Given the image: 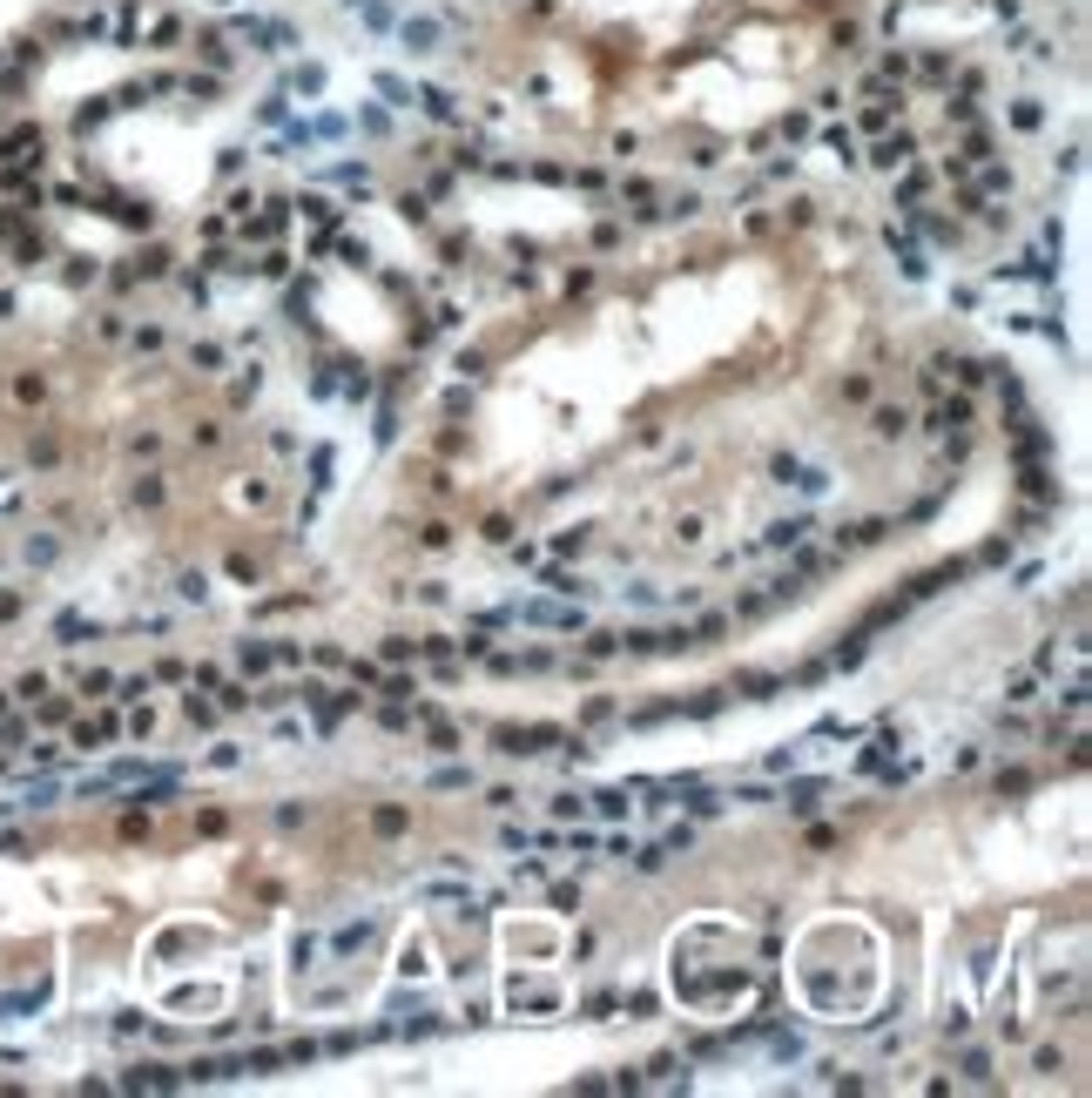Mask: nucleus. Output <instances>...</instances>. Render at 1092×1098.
<instances>
[{"instance_id": "obj_1", "label": "nucleus", "mask_w": 1092, "mask_h": 1098, "mask_svg": "<svg viewBox=\"0 0 1092 1098\" xmlns=\"http://www.w3.org/2000/svg\"><path fill=\"white\" fill-rule=\"evenodd\" d=\"M493 742H499V755H513V762H526V755H540V748L567 742V728H553V722H533V728H499Z\"/></svg>"}, {"instance_id": "obj_2", "label": "nucleus", "mask_w": 1092, "mask_h": 1098, "mask_svg": "<svg viewBox=\"0 0 1092 1098\" xmlns=\"http://www.w3.org/2000/svg\"><path fill=\"white\" fill-rule=\"evenodd\" d=\"M513 620H533V627H560V634H580V627H587V613H580V607H519Z\"/></svg>"}, {"instance_id": "obj_3", "label": "nucleus", "mask_w": 1092, "mask_h": 1098, "mask_svg": "<svg viewBox=\"0 0 1092 1098\" xmlns=\"http://www.w3.org/2000/svg\"><path fill=\"white\" fill-rule=\"evenodd\" d=\"M122 1085H128V1092H176L182 1071H169V1065H135V1071H122Z\"/></svg>"}, {"instance_id": "obj_4", "label": "nucleus", "mask_w": 1092, "mask_h": 1098, "mask_svg": "<svg viewBox=\"0 0 1092 1098\" xmlns=\"http://www.w3.org/2000/svg\"><path fill=\"white\" fill-rule=\"evenodd\" d=\"M823 795H830V782H823V775H809V782L782 788V802H789V816H816V809H823Z\"/></svg>"}, {"instance_id": "obj_5", "label": "nucleus", "mask_w": 1092, "mask_h": 1098, "mask_svg": "<svg viewBox=\"0 0 1092 1098\" xmlns=\"http://www.w3.org/2000/svg\"><path fill=\"white\" fill-rule=\"evenodd\" d=\"M540 586H546V593H560V600H587V593H594V586L580 580V573H567V566H546Z\"/></svg>"}, {"instance_id": "obj_6", "label": "nucleus", "mask_w": 1092, "mask_h": 1098, "mask_svg": "<svg viewBox=\"0 0 1092 1098\" xmlns=\"http://www.w3.org/2000/svg\"><path fill=\"white\" fill-rule=\"evenodd\" d=\"M736 694H742V701H776V694H782V680H776V674H748V668H742V674H736Z\"/></svg>"}, {"instance_id": "obj_7", "label": "nucleus", "mask_w": 1092, "mask_h": 1098, "mask_svg": "<svg viewBox=\"0 0 1092 1098\" xmlns=\"http://www.w3.org/2000/svg\"><path fill=\"white\" fill-rule=\"evenodd\" d=\"M870 431H877V439H903V431H911V411H903V405H877V411H870Z\"/></svg>"}, {"instance_id": "obj_8", "label": "nucleus", "mask_w": 1092, "mask_h": 1098, "mask_svg": "<svg viewBox=\"0 0 1092 1098\" xmlns=\"http://www.w3.org/2000/svg\"><path fill=\"white\" fill-rule=\"evenodd\" d=\"M937 371H951V377H957L965 391H971V385H985V377H991V364H977V357H937Z\"/></svg>"}, {"instance_id": "obj_9", "label": "nucleus", "mask_w": 1092, "mask_h": 1098, "mask_svg": "<svg viewBox=\"0 0 1092 1098\" xmlns=\"http://www.w3.org/2000/svg\"><path fill=\"white\" fill-rule=\"evenodd\" d=\"M809 533H816V526H809V513H796V519H776V526H769V546H802Z\"/></svg>"}, {"instance_id": "obj_10", "label": "nucleus", "mask_w": 1092, "mask_h": 1098, "mask_svg": "<svg viewBox=\"0 0 1092 1098\" xmlns=\"http://www.w3.org/2000/svg\"><path fill=\"white\" fill-rule=\"evenodd\" d=\"M931 425H937V431H944V439H951V431H965V425H971V405H965V397H944V405H937V418H931Z\"/></svg>"}, {"instance_id": "obj_11", "label": "nucleus", "mask_w": 1092, "mask_h": 1098, "mask_svg": "<svg viewBox=\"0 0 1092 1098\" xmlns=\"http://www.w3.org/2000/svg\"><path fill=\"white\" fill-rule=\"evenodd\" d=\"M722 708H728V694H722V688H702L694 701H681V714H694V722H715Z\"/></svg>"}, {"instance_id": "obj_12", "label": "nucleus", "mask_w": 1092, "mask_h": 1098, "mask_svg": "<svg viewBox=\"0 0 1092 1098\" xmlns=\"http://www.w3.org/2000/svg\"><path fill=\"white\" fill-rule=\"evenodd\" d=\"M911 156H917V142H911V135H890V142H877L870 162H877V168H897V162H911Z\"/></svg>"}, {"instance_id": "obj_13", "label": "nucleus", "mask_w": 1092, "mask_h": 1098, "mask_svg": "<svg viewBox=\"0 0 1092 1098\" xmlns=\"http://www.w3.org/2000/svg\"><path fill=\"white\" fill-rule=\"evenodd\" d=\"M371 829H378V836H405V829H411V809H398V802H391V809H371Z\"/></svg>"}, {"instance_id": "obj_14", "label": "nucleus", "mask_w": 1092, "mask_h": 1098, "mask_svg": "<svg viewBox=\"0 0 1092 1098\" xmlns=\"http://www.w3.org/2000/svg\"><path fill=\"white\" fill-rule=\"evenodd\" d=\"M513 1004H526V1011H553L560 997L546 991V984H513Z\"/></svg>"}, {"instance_id": "obj_15", "label": "nucleus", "mask_w": 1092, "mask_h": 1098, "mask_svg": "<svg viewBox=\"0 0 1092 1098\" xmlns=\"http://www.w3.org/2000/svg\"><path fill=\"white\" fill-rule=\"evenodd\" d=\"M81 634L95 640V620H81V613H61V620H54V640H61V647H74Z\"/></svg>"}, {"instance_id": "obj_16", "label": "nucleus", "mask_w": 1092, "mask_h": 1098, "mask_svg": "<svg viewBox=\"0 0 1092 1098\" xmlns=\"http://www.w3.org/2000/svg\"><path fill=\"white\" fill-rule=\"evenodd\" d=\"M236 660H243V674H263V668H270L277 654L263 647V640H243V647H236Z\"/></svg>"}, {"instance_id": "obj_17", "label": "nucleus", "mask_w": 1092, "mask_h": 1098, "mask_svg": "<svg viewBox=\"0 0 1092 1098\" xmlns=\"http://www.w3.org/2000/svg\"><path fill=\"white\" fill-rule=\"evenodd\" d=\"M594 809H600L607 822H620V816H627V788H600V795H594Z\"/></svg>"}, {"instance_id": "obj_18", "label": "nucleus", "mask_w": 1092, "mask_h": 1098, "mask_svg": "<svg viewBox=\"0 0 1092 1098\" xmlns=\"http://www.w3.org/2000/svg\"><path fill=\"white\" fill-rule=\"evenodd\" d=\"M627 856H634V869H641V876H654V869H661V863H668V842H648V849H627Z\"/></svg>"}, {"instance_id": "obj_19", "label": "nucleus", "mask_w": 1092, "mask_h": 1098, "mask_svg": "<svg viewBox=\"0 0 1092 1098\" xmlns=\"http://www.w3.org/2000/svg\"><path fill=\"white\" fill-rule=\"evenodd\" d=\"M883 533H890V519H863V526H850V546H877Z\"/></svg>"}, {"instance_id": "obj_20", "label": "nucleus", "mask_w": 1092, "mask_h": 1098, "mask_svg": "<svg viewBox=\"0 0 1092 1098\" xmlns=\"http://www.w3.org/2000/svg\"><path fill=\"white\" fill-rule=\"evenodd\" d=\"M587 654H594V660H607V654H620V634H607V627H594V634H587Z\"/></svg>"}, {"instance_id": "obj_21", "label": "nucleus", "mask_w": 1092, "mask_h": 1098, "mask_svg": "<svg viewBox=\"0 0 1092 1098\" xmlns=\"http://www.w3.org/2000/svg\"><path fill=\"white\" fill-rule=\"evenodd\" d=\"M431 788H473V768H459V762H452V768L431 775Z\"/></svg>"}, {"instance_id": "obj_22", "label": "nucleus", "mask_w": 1092, "mask_h": 1098, "mask_svg": "<svg viewBox=\"0 0 1092 1098\" xmlns=\"http://www.w3.org/2000/svg\"><path fill=\"white\" fill-rule=\"evenodd\" d=\"M378 654L391 660V668H405V660H411V654H419V640H398V634H391V640H385V647H378Z\"/></svg>"}, {"instance_id": "obj_23", "label": "nucleus", "mask_w": 1092, "mask_h": 1098, "mask_svg": "<svg viewBox=\"0 0 1092 1098\" xmlns=\"http://www.w3.org/2000/svg\"><path fill=\"white\" fill-rule=\"evenodd\" d=\"M1032 788V775L1025 768H998V795H1025Z\"/></svg>"}, {"instance_id": "obj_24", "label": "nucleus", "mask_w": 1092, "mask_h": 1098, "mask_svg": "<svg viewBox=\"0 0 1092 1098\" xmlns=\"http://www.w3.org/2000/svg\"><path fill=\"white\" fill-rule=\"evenodd\" d=\"M331 943H337V950H357V943H371V923H344Z\"/></svg>"}, {"instance_id": "obj_25", "label": "nucleus", "mask_w": 1092, "mask_h": 1098, "mask_svg": "<svg viewBox=\"0 0 1092 1098\" xmlns=\"http://www.w3.org/2000/svg\"><path fill=\"white\" fill-rule=\"evenodd\" d=\"M728 634V613H702V627H694V647H702V640H722Z\"/></svg>"}, {"instance_id": "obj_26", "label": "nucleus", "mask_w": 1092, "mask_h": 1098, "mask_svg": "<svg viewBox=\"0 0 1092 1098\" xmlns=\"http://www.w3.org/2000/svg\"><path fill=\"white\" fill-rule=\"evenodd\" d=\"M419 546H431V553H445V546H452V526H445V519H431L425 533H419Z\"/></svg>"}, {"instance_id": "obj_27", "label": "nucleus", "mask_w": 1092, "mask_h": 1098, "mask_svg": "<svg viewBox=\"0 0 1092 1098\" xmlns=\"http://www.w3.org/2000/svg\"><path fill=\"white\" fill-rule=\"evenodd\" d=\"M182 714H190L196 728H216V708H210V701H196V688H190V701H182Z\"/></svg>"}, {"instance_id": "obj_28", "label": "nucleus", "mask_w": 1092, "mask_h": 1098, "mask_svg": "<svg viewBox=\"0 0 1092 1098\" xmlns=\"http://www.w3.org/2000/svg\"><path fill=\"white\" fill-rule=\"evenodd\" d=\"M378 688L391 694V701H411V694H419V680H411V674H391V680H378Z\"/></svg>"}, {"instance_id": "obj_29", "label": "nucleus", "mask_w": 1092, "mask_h": 1098, "mask_svg": "<svg viewBox=\"0 0 1092 1098\" xmlns=\"http://www.w3.org/2000/svg\"><path fill=\"white\" fill-rule=\"evenodd\" d=\"M176 593H182V600H210V580H202V573H182Z\"/></svg>"}, {"instance_id": "obj_30", "label": "nucleus", "mask_w": 1092, "mask_h": 1098, "mask_svg": "<svg viewBox=\"0 0 1092 1098\" xmlns=\"http://www.w3.org/2000/svg\"><path fill=\"white\" fill-rule=\"evenodd\" d=\"M977 559H985V566H1005V559H1011V539H985V546H977Z\"/></svg>"}, {"instance_id": "obj_31", "label": "nucleus", "mask_w": 1092, "mask_h": 1098, "mask_svg": "<svg viewBox=\"0 0 1092 1098\" xmlns=\"http://www.w3.org/2000/svg\"><path fill=\"white\" fill-rule=\"evenodd\" d=\"M580 809H587V795H553V816H560V822H573Z\"/></svg>"}, {"instance_id": "obj_32", "label": "nucleus", "mask_w": 1092, "mask_h": 1098, "mask_svg": "<svg viewBox=\"0 0 1092 1098\" xmlns=\"http://www.w3.org/2000/svg\"><path fill=\"white\" fill-rule=\"evenodd\" d=\"M297 210H304V216H317V223H337V210H331L324 196H304V202H297Z\"/></svg>"}, {"instance_id": "obj_33", "label": "nucleus", "mask_w": 1092, "mask_h": 1098, "mask_svg": "<svg viewBox=\"0 0 1092 1098\" xmlns=\"http://www.w3.org/2000/svg\"><path fill=\"white\" fill-rule=\"evenodd\" d=\"M452 371H459V377H486V357H479V351H459V364H452Z\"/></svg>"}, {"instance_id": "obj_34", "label": "nucleus", "mask_w": 1092, "mask_h": 1098, "mask_svg": "<svg viewBox=\"0 0 1092 1098\" xmlns=\"http://www.w3.org/2000/svg\"><path fill=\"white\" fill-rule=\"evenodd\" d=\"M661 842H668V856H674V849H688V842H694V829H688V822H668V836H661Z\"/></svg>"}, {"instance_id": "obj_35", "label": "nucleus", "mask_w": 1092, "mask_h": 1098, "mask_svg": "<svg viewBox=\"0 0 1092 1098\" xmlns=\"http://www.w3.org/2000/svg\"><path fill=\"white\" fill-rule=\"evenodd\" d=\"M250 701H256V708H284V701H297V694H290V688H263V694H250Z\"/></svg>"}, {"instance_id": "obj_36", "label": "nucleus", "mask_w": 1092, "mask_h": 1098, "mask_svg": "<svg viewBox=\"0 0 1092 1098\" xmlns=\"http://www.w3.org/2000/svg\"><path fill=\"white\" fill-rule=\"evenodd\" d=\"M607 714H614V701H607V694H594V701L580 708V722H607Z\"/></svg>"}, {"instance_id": "obj_37", "label": "nucleus", "mask_w": 1092, "mask_h": 1098, "mask_svg": "<svg viewBox=\"0 0 1092 1098\" xmlns=\"http://www.w3.org/2000/svg\"><path fill=\"white\" fill-rule=\"evenodd\" d=\"M14 694H21V701H41V694H48V680H41V674H21V688H14Z\"/></svg>"}, {"instance_id": "obj_38", "label": "nucleus", "mask_w": 1092, "mask_h": 1098, "mask_svg": "<svg viewBox=\"0 0 1092 1098\" xmlns=\"http://www.w3.org/2000/svg\"><path fill=\"white\" fill-rule=\"evenodd\" d=\"M553 910H580V889H573V883H553Z\"/></svg>"}, {"instance_id": "obj_39", "label": "nucleus", "mask_w": 1092, "mask_h": 1098, "mask_svg": "<svg viewBox=\"0 0 1092 1098\" xmlns=\"http://www.w3.org/2000/svg\"><path fill=\"white\" fill-rule=\"evenodd\" d=\"M256 385H263V377H256V364H250V377H236V391H230V397H236V405H250Z\"/></svg>"}, {"instance_id": "obj_40", "label": "nucleus", "mask_w": 1092, "mask_h": 1098, "mask_svg": "<svg viewBox=\"0 0 1092 1098\" xmlns=\"http://www.w3.org/2000/svg\"><path fill=\"white\" fill-rule=\"evenodd\" d=\"M431 1031H445V1017H411L405 1025V1038H431Z\"/></svg>"}, {"instance_id": "obj_41", "label": "nucleus", "mask_w": 1092, "mask_h": 1098, "mask_svg": "<svg viewBox=\"0 0 1092 1098\" xmlns=\"http://www.w3.org/2000/svg\"><path fill=\"white\" fill-rule=\"evenodd\" d=\"M284 1058H290V1065H311V1058H317V1038H297V1045H290Z\"/></svg>"}, {"instance_id": "obj_42", "label": "nucleus", "mask_w": 1092, "mask_h": 1098, "mask_svg": "<svg viewBox=\"0 0 1092 1098\" xmlns=\"http://www.w3.org/2000/svg\"><path fill=\"white\" fill-rule=\"evenodd\" d=\"M776 1058H802V1038H796V1031H776Z\"/></svg>"}, {"instance_id": "obj_43", "label": "nucleus", "mask_w": 1092, "mask_h": 1098, "mask_svg": "<svg viewBox=\"0 0 1092 1098\" xmlns=\"http://www.w3.org/2000/svg\"><path fill=\"white\" fill-rule=\"evenodd\" d=\"M21 613V593H0V620H14Z\"/></svg>"}]
</instances>
